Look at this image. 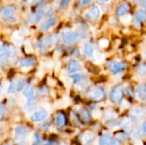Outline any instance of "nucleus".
Segmentation results:
<instances>
[{
    "instance_id": "obj_44",
    "label": "nucleus",
    "mask_w": 146,
    "mask_h": 145,
    "mask_svg": "<svg viewBox=\"0 0 146 145\" xmlns=\"http://www.w3.org/2000/svg\"><path fill=\"white\" fill-rule=\"evenodd\" d=\"M0 93H1V90H0Z\"/></svg>"
},
{
    "instance_id": "obj_23",
    "label": "nucleus",
    "mask_w": 146,
    "mask_h": 145,
    "mask_svg": "<svg viewBox=\"0 0 146 145\" xmlns=\"http://www.w3.org/2000/svg\"><path fill=\"white\" fill-rule=\"evenodd\" d=\"M23 95L27 98V101L34 100V91H33V86L32 85H27V87L25 88V91L23 92Z\"/></svg>"
},
{
    "instance_id": "obj_7",
    "label": "nucleus",
    "mask_w": 146,
    "mask_h": 145,
    "mask_svg": "<svg viewBox=\"0 0 146 145\" xmlns=\"http://www.w3.org/2000/svg\"><path fill=\"white\" fill-rule=\"evenodd\" d=\"M146 115V110L144 108H141V107H136V108H133V109L130 110V113H129V116H130V119L133 121H140L141 119H143Z\"/></svg>"
},
{
    "instance_id": "obj_30",
    "label": "nucleus",
    "mask_w": 146,
    "mask_h": 145,
    "mask_svg": "<svg viewBox=\"0 0 146 145\" xmlns=\"http://www.w3.org/2000/svg\"><path fill=\"white\" fill-rule=\"evenodd\" d=\"M17 82L18 81H13L9 84L8 90H7V92L9 94H13L17 91Z\"/></svg>"
},
{
    "instance_id": "obj_36",
    "label": "nucleus",
    "mask_w": 146,
    "mask_h": 145,
    "mask_svg": "<svg viewBox=\"0 0 146 145\" xmlns=\"http://www.w3.org/2000/svg\"><path fill=\"white\" fill-rule=\"evenodd\" d=\"M125 90H126L127 94L129 97H134V91H133V88H132L131 86H127Z\"/></svg>"
},
{
    "instance_id": "obj_28",
    "label": "nucleus",
    "mask_w": 146,
    "mask_h": 145,
    "mask_svg": "<svg viewBox=\"0 0 146 145\" xmlns=\"http://www.w3.org/2000/svg\"><path fill=\"white\" fill-rule=\"evenodd\" d=\"M136 72L139 76L140 77H146V62L141 63L136 68Z\"/></svg>"
},
{
    "instance_id": "obj_5",
    "label": "nucleus",
    "mask_w": 146,
    "mask_h": 145,
    "mask_svg": "<svg viewBox=\"0 0 146 145\" xmlns=\"http://www.w3.org/2000/svg\"><path fill=\"white\" fill-rule=\"evenodd\" d=\"M98 145H122V143L113 138L110 132H104L98 138Z\"/></svg>"
},
{
    "instance_id": "obj_41",
    "label": "nucleus",
    "mask_w": 146,
    "mask_h": 145,
    "mask_svg": "<svg viewBox=\"0 0 146 145\" xmlns=\"http://www.w3.org/2000/svg\"><path fill=\"white\" fill-rule=\"evenodd\" d=\"M144 57H145V58H146V50H145V52H144Z\"/></svg>"
},
{
    "instance_id": "obj_6",
    "label": "nucleus",
    "mask_w": 146,
    "mask_h": 145,
    "mask_svg": "<svg viewBox=\"0 0 146 145\" xmlns=\"http://www.w3.org/2000/svg\"><path fill=\"white\" fill-rule=\"evenodd\" d=\"M80 38V34L76 32L68 31L62 34V39L66 44H72L75 43Z\"/></svg>"
},
{
    "instance_id": "obj_10",
    "label": "nucleus",
    "mask_w": 146,
    "mask_h": 145,
    "mask_svg": "<svg viewBox=\"0 0 146 145\" xmlns=\"http://www.w3.org/2000/svg\"><path fill=\"white\" fill-rule=\"evenodd\" d=\"M48 116V113L45 109H38V111L34 112L30 119L33 122H41L43 121H44Z\"/></svg>"
},
{
    "instance_id": "obj_4",
    "label": "nucleus",
    "mask_w": 146,
    "mask_h": 145,
    "mask_svg": "<svg viewBox=\"0 0 146 145\" xmlns=\"http://www.w3.org/2000/svg\"><path fill=\"white\" fill-rule=\"evenodd\" d=\"M107 67L114 74H119L127 68V63L123 61H111L108 62Z\"/></svg>"
},
{
    "instance_id": "obj_1",
    "label": "nucleus",
    "mask_w": 146,
    "mask_h": 145,
    "mask_svg": "<svg viewBox=\"0 0 146 145\" xmlns=\"http://www.w3.org/2000/svg\"><path fill=\"white\" fill-rule=\"evenodd\" d=\"M106 97L105 90L101 86H94L86 92V97L93 102H101Z\"/></svg>"
},
{
    "instance_id": "obj_24",
    "label": "nucleus",
    "mask_w": 146,
    "mask_h": 145,
    "mask_svg": "<svg viewBox=\"0 0 146 145\" xmlns=\"http://www.w3.org/2000/svg\"><path fill=\"white\" fill-rule=\"evenodd\" d=\"M118 113L112 108H109L107 109L104 110V116L106 120L108 121H110V120H113L115 118H116Z\"/></svg>"
},
{
    "instance_id": "obj_31",
    "label": "nucleus",
    "mask_w": 146,
    "mask_h": 145,
    "mask_svg": "<svg viewBox=\"0 0 146 145\" xmlns=\"http://www.w3.org/2000/svg\"><path fill=\"white\" fill-rule=\"evenodd\" d=\"M35 107V101L34 100H31V101H27L25 106H24V109L27 112H31Z\"/></svg>"
},
{
    "instance_id": "obj_26",
    "label": "nucleus",
    "mask_w": 146,
    "mask_h": 145,
    "mask_svg": "<svg viewBox=\"0 0 146 145\" xmlns=\"http://www.w3.org/2000/svg\"><path fill=\"white\" fill-rule=\"evenodd\" d=\"M135 21L138 23H141L146 21V11L145 10H139L135 15Z\"/></svg>"
},
{
    "instance_id": "obj_18",
    "label": "nucleus",
    "mask_w": 146,
    "mask_h": 145,
    "mask_svg": "<svg viewBox=\"0 0 146 145\" xmlns=\"http://www.w3.org/2000/svg\"><path fill=\"white\" fill-rule=\"evenodd\" d=\"M80 119L85 122V123H89L92 121V115L90 113V111L86 109H82L80 112Z\"/></svg>"
},
{
    "instance_id": "obj_14",
    "label": "nucleus",
    "mask_w": 146,
    "mask_h": 145,
    "mask_svg": "<svg viewBox=\"0 0 146 145\" xmlns=\"http://www.w3.org/2000/svg\"><path fill=\"white\" fill-rule=\"evenodd\" d=\"M136 95L141 101H146V83L138 85L136 88Z\"/></svg>"
},
{
    "instance_id": "obj_39",
    "label": "nucleus",
    "mask_w": 146,
    "mask_h": 145,
    "mask_svg": "<svg viewBox=\"0 0 146 145\" xmlns=\"http://www.w3.org/2000/svg\"><path fill=\"white\" fill-rule=\"evenodd\" d=\"M92 1V0H80L82 5H87V4H89Z\"/></svg>"
},
{
    "instance_id": "obj_21",
    "label": "nucleus",
    "mask_w": 146,
    "mask_h": 145,
    "mask_svg": "<svg viewBox=\"0 0 146 145\" xmlns=\"http://www.w3.org/2000/svg\"><path fill=\"white\" fill-rule=\"evenodd\" d=\"M121 127H122V131L126 132L127 133H130L133 131V128H134V123L133 121L129 119L124 122H121Z\"/></svg>"
},
{
    "instance_id": "obj_20",
    "label": "nucleus",
    "mask_w": 146,
    "mask_h": 145,
    "mask_svg": "<svg viewBox=\"0 0 146 145\" xmlns=\"http://www.w3.org/2000/svg\"><path fill=\"white\" fill-rule=\"evenodd\" d=\"M146 135V121H145L142 124H141V126H139V128L136 131V132H134V133H133V138H136V139H139V138H143L144 136H145Z\"/></svg>"
},
{
    "instance_id": "obj_38",
    "label": "nucleus",
    "mask_w": 146,
    "mask_h": 145,
    "mask_svg": "<svg viewBox=\"0 0 146 145\" xmlns=\"http://www.w3.org/2000/svg\"><path fill=\"white\" fill-rule=\"evenodd\" d=\"M46 93H47V90H46V88L42 87V88L38 89V94H39V95L43 96V95H45Z\"/></svg>"
},
{
    "instance_id": "obj_8",
    "label": "nucleus",
    "mask_w": 146,
    "mask_h": 145,
    "mask_svg": "<svg viewBox=\"0 0 146 145\" xmlns=\"http://www.w3.org/2000/svg\"><path fill=\"white\" fill-rule=\"evenodd\" d=\"M36 63V58L33 56H27L19 59L15 65L20 68H31Z\"/></svg>"
},
{
    "instance_id": "obj_2",
    "label": "nucleus",
    "mask_w": 146,
    "mask_h": 145,
    "mask_svg": "<svg viewBox=\"0 0 146 145\" xmlns=\"http://www.w3.org/2000/svg\"><path fill=\"white\" fill-rule=\"evenodd\" d=\"M124 99V88L121 85H115L110 93V100L114 104H120Z\"/></svg>"
},
{
    "instance_id": "obj_15",
    "label": "nucleus",
    "mask_w": 146,
    "mask_h": 145,
    "mask_svg": "<svg viewBox=\"0 0 146 145\" xmlns=\"http://www.w3.org/2000/svg\"><path fill=\"white\" fill-rule=\"evenodd\" d=\"M83 54L85 57L90 59L94 56V47L91 43H86L83 46Z\"/></svg>"
},
{
    "instance_id": "obj_42",
    "label": "nucleus",
    "mask_w": 146,
    "mask_h": 145,
    "mask_svg": "<svg viewBox=\"0 0 146 145\" xmlns=\"http://www.w3.org/2000/svg\"><path fill=\"white\" fill-rule=\"evenodd\" d=\"M103 1H104V2H108V1H110V0H103Z\"/></svg>"
},
{
    "instance_id": "obj_11",
    "label": "nucleus",
    "mask_w": 146,
    "mask_h": 145,
    "mask_svg": "<svg viewBox=\"0 0 146 145\" xmlns=\"http://www.w3.org/2000/svg\"><path fill=\"white\" fill-rule=\"evenodd\" d=\"M100 14H101V10H100L99 7H98V5L95 4V5H92V6L89 9V10H88L87 13L86 14V17L87 19H89V20H93V21H95V20H97V19L99 18Z\"/></svg>"
},
{
    "instance_id": "obj_29",
    "label": "nucleus",
    "mask_w": 146,
    "mask_h": 145,
    "mask_svg": "<svg viewBox=\"0 0 146 145\" xmlns=\"http://www.w3.org/2000/svg\"><path fill=\"white\" fill-rule=\"evenodd\" d=\"M115 138L119 139L120 141H123V140H128L129 139V136L128 133H127L124 131H119L116 134H115Z\"/></svg>"
},
{
    "instance_id": "obj_34",
    "label": "nucleus",
    "mask_w": 146,
    "mask_h": 145,
    "mask_svg": "<svg viewBox=\"0 0 146 145\" xmlns=\"http://www.w3.org/2000/svg\"><path fill=\"white\" fill-rule=\"evenodd\" d=\"M33 138H34V140H33V145H38L41 143L42 138H41V136H40L38 133H34Z\"/></svg>"
},
{
    "instance_id": "obj_12",
    "label": "nucleus",
    "mask_w": 146,
    "mask_h": 145,
    "mask_svg": "<svg viewBox=\"0 0 146 145\" xmlns=\"http://www.w3.org/2000/svg\"><path fill=\"white\" fill-rule=\"evenodd\" d=\"M15 141H21L23 140L27 135V130L26 127L22 126H18L15 128Z\"/></svg>"
},
{
    "instance_id": "obj_33",
    "label": "nucleus",
    "mask_w": 146,
    "mask_h": 145,
    "mask_svg": "<svg viewBox=\"0 0 146 145\" xmlns=\"http://www.w3.org/2000/svg\"><path fill=\"white\" fill-rule=\"evenodd\" d=\"M27 87V80L21 79L17 82V91H21Z\"/></svg>"
},
{
    "instance_id": "obj_25",
    "label": "nucleus",
    "mask_w": 146,
    "mask_h": 145,
    "mask_svg": "<svg viewBox=\"0 0 146 145\" xmlns=\"http://www.w3.org/2000/svg\"><path fill=\"white\" fill-rule=\"evenodd\" d=\"M44 14V10L43 9H40L38 10H37L32 16L31 20H32V23H38L43 17Z\"/></svg>"
},
{
    "instance_id": "obj_13",
    "label": "nucleus",
    "mask_w": 146,
    "mask_h": 145,
    "mask_svg": "<svg viewBox=\"0 0 146 145\" xmlns=\"http://www.w3.org/2000/svg\"><path fill=\"white\" fill-rule=\"evenodd\" d=\"M68 73L70 74H74L76 73L77 72H79L81 69V67L80 65V63L75 61V60H70L68 62Z\"/></svg>"
},
{
    "instance_id": "obj_22",
    "label": "nucleus",
    "mask_w": 146,
    "mask_h": 145,
    "mask_svg": "<svg viewBox=\"0 0 146 145\" xmlns=\"http://www.w3.org/2000/svg\"><path fill=\"white\" fill-rule=\"evenodd\" d=\"M129 11V6L127 3H121L120 4L117 9H116V15L119 17L124 16L125 15H127Z\"/></svg>"
},
{
    "instance_id": "obj_40",
    "label": "nucleus",
    "mask_w": 146,
    "mask_h": 145,
    "mask_svg": "<svg viewBox=\"0 0 146 145\" xmlns=\"http://www.w3.org/2000/svg\"><path fill=\"white\" fill-rule=\"evenodd\" d=\"M139 3H140V5L146 9V0H139Z\"/></svg>"
},
{
    "instance_id": "obj_9",
    "label": "nucleus",
    "mask_w": 146,
    "mask_h": 145,
    "mask_svg": "<svg viewBox=\"0 0 146 145\" xmlns=\"http://www.w3.org/2000/svg\"><path fill=\"white\" fill-rule=\"evenodd\" d=\"M15 7L12 5L4 6L0 9V16L3 20H9L13 17V15L15 13Z\"/></svg>"
},
{
    "instance_id": "obj_37",
    "label": "nucleus",
    "mask_w": 146,
    "mask_h": 145,
    "mask_svg": "<svg viewBox=\"0 0 146 145\" xmlns=\"http://www.w3.org/2000/svg\"><path fill=\"white\" fill-rule=\"evenodd\" d=\"M71 0H61L60 1V8L61 9H63L65 8L66 6H68V4L70 3Z\"/></svg>"
},
{
    "instance_id": "obj_3",
    "label": "nucleus",
    "mask_w": 146,
    "mask_h": 145,
    "mask_svg": "<svg viewBox=\"0 0 146 145\" xmlns=\"http://www.w3.org/2000/svg\"><path fill=\"white\" fill-rule=\"evenodd\" d=\"M57 41V37L55 34H50L47 37H44L38 43V47L41 51H46L50 50Z\"/></svg>"
},
{
    "instance_id": "obj_35",
    "label": "nucleus",
    "mask_w": 146,
    "mask_h": 145,
    "mask_svg": "<svg viewBox=\"0 0 146 145\" xmlns=\"http://www.w3.org/2000/svg\"><path fill=\"white\" fill-rule=\"evenodd\" d=\"M6 112V107L3 103L0 104V121L3 119V116Z\"/></svg>"
},
{
    "instance_id": "obj_16",
    "label": "nucleus",
    "mask_w": 146,
    "mask_h": 145,
    "mask_svg": "<svg viewBox=\"0 0 146 145\" xmlns=\"http://www.w3.org/2000/svg\"><path fill=\"white\" fill-rule=\"evenodd\" d=\"M95 138V135L92 132H85L83 134H82V138H81V141L82 143L85 145H88L90 144H92Z\"/></svg>"
},
{
    "instance_id": "obj_43",
    "label": "nucleus",
    "mask_w": 146,
    "mask_h": 145,
    "mask_svg": "<svg viewBox=\"0 0 146 145\" xmlns=\"http://www.w3.org/2000/svg\"><path fill=\"white\" fill-rule=\"evenodd\" d=\"M42 145H50L49 144H42Z\"/></svg>"
},
{
    "instance_id": "obj_17",
    "label": "nucleus",
    "mask_w": 146,
    "mask_h": 145,
    "mask_svg": "<svg viewBox=\"0 0 146 145\" xmlns=\"http://www.w3.org/2000/svg\"><path fill=\"white\" fill-rule=\"evenodd\" d=\"M56 18H50V19H48L47 21H45L41 26H40V30L42 32H46L48 31L49 29H50L52 26H54L56 23Z\"/></svg>"
},
{
    "instance_id": "obj_32",
    "label": "nucleus",
    "mask_w": 146,
    "mask_h": 145,
    "mask_svg": "<svg viewBox=\"0 0 146 145\" xmlns=\"http://www.w3.org/2000/svg\"><path fill=\"white\" fill-rule=\"evenodd\" d=\"M71 79H73V82L74 84H77V83H80L84 79V75L82 74H80V73H75V74H72L71 75Z\"/></svg>"
},
{
    "instance_id": "obj_19",
    "label": "nucleus",
    "mask_w": 146,
    "mask_h": 145,
    "mask_svg": "<svg viewBox=\"0 0 146 145\" xmlns=\"http://www.w3.org/2000/svg\"><path fill=\"white\" fill-rule=\"evenodd\" d=\"M67 123V117L63 112H59L56 116V124L58 127H63Z\"/></svg>"
},
{
    "instance_id": "obj_45",
    "label": "nucleus",
    "mask_w": 146,
    "mask_h": 145,
    "mask_svg": "<svg viewBox=\"0 0 146 145\" xmlns=\"http://www.w3.org/2000/svg\"><path fill=\"white\" fill-rule=\"evenodd\" d=\"M4 145H9V144H4Z\"/></svg>"
},
{
    "instance_id": "obj_46",
    "label": "nucleus",
    "mask_w": 146,
    "mask_h": 145,
    "mask_svg": "<svg viewBox=\"0 0 146 145\" xmlns=\"http://www.w3.org/2000/svg\"><path fill=\"white\" fill-rule=\"evenodd\" d=\"M133 1H136V0H133Z\"/></svg>"
},
{
    "instance_id": "obj_27",
    "label": "nucleus",
    "mask_w": 146,
    "mask_h": 145,
    "mask_svg": "<svg viewBox=\"0 0 146 145\" xmlns=\"http://www.w3.org/2000/svg\"><path fill=\"white\" fill-rule=\"evenodd\" d=\"M121 125V121L120 119H117V118L108 121L106 122V126H109L110 128H115V127H117V126H119Z\"/></svg>"
}]
</instances>
